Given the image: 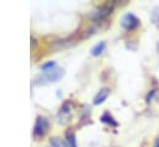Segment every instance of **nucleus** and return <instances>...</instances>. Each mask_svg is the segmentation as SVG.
<instances>
[{
    "label": "nucleus",
    "instance_id": "1a4fd4ad",
    "mask_svg": "<svg viewBox=\"0 0 159 147\" xmlns=\"http://www.w3.org/2000/svg\"><path fill=\"white\" fill-rule=\"evenodd\" d=\"M101 121L104 122V124H108V125H112V126H117L118 124L114 121V119L108 114V112H104L102 116H101Z\"/></svg>",
    "mask_w": 159,
    "mask_h": 147
},
{
    "label": "nucleus",
    "instance_id": "20e7f679",
    "mask_svg": "<svg viewBox=\"0 0 159 147\" xmlns=\"http://www.w3.org/2000/svg\"><path fill=\"white\" fill-rule=\"evenodd\" d=\"M70 116H71V105L68 103H63L62 106L58 110L57 120H58L60 124H65L70 120Z\"/></svg>",
    "mask_w": 159,
    "mask_h": 147
},
{
    "label": "nucleus",
    "instance_id": "f257e3e1",
    "mask_svg": "<svg viewBox=\"0 0 159 147\" xmlns=\"http://www.w3.org/2000/svg\"><path fill=\"white\" fill-rule=\"evenodd\" d=\"M48 128H50V121H48V119L45 117V116H37L36 117V121H35L34 131H32L34 138L35 140L42 138L47 133Z\"/></svg>",
    "mask_w": 159,
    "mask_h": 147
},
{
    "label": "nucleus",
    "instance_id": "6e6552de",
    "mask_svg": "<svg viewBox=\"0 0 159 147\" xmlns=\"http://www.w3.org/2000/svg\"><path fill=\"white\" fill-rule=\"evenodd\" d=\"M104 48H106V42H104V41H101V42H98L97 44H94V46L92 47L91 54H92L93 57H98V56H101V54L103 53Z\"/></svg>",
    "mask_w": 159,
    "mask_h": 147
},
{
    "label": "nucleus",
    "instance_id": "9d476101",
    "mask_svg": "<svg viewBox=\"0 0 159 147\" xmlns=\"http://www.w3.org/2000/svg\"><path fill=\"white\" fill-rule=\"evenodd\" d=\"M55 68H56V63H55L53 61L46 62V63H43V64L41 65V70H42V73L50 72V70H52V69H55Z\"/></svg>",
    "mask_w": 159,
    "mask_h": 147
},
{
    "label": "nucleus",
    "instance_id": "f03ea898",
    "mask_svg": "<svg viewBox=\"0 0 159 147\" xmlns=\"http://www.w3.org/2000/svg\"><path fill=\"white\" fill-rule=\"evenodd\" d=\"M65 74V70L62 68H55L50 72L42 73L40 77H37L36 79L39 80L37 83H55L57 80H60Z\"/></svg>",
    "mask_w": 159,
    "mask_h": 147
},
{
    "label": "nucleus",
    "instance_id": "ddd939ff",
    "mask_svg": "<svg viewBox=\"0 0 159 147\" xmlns=\"http://www.w3.org/2000/svg\"><path fill=\"white\" fill-rule=\"evenodd\" d=\"M154 147H159V136L157 137V140H155V142H154Z\"/></svg>",
    "mask_w": 159,
    "mask_h": 147
},
{
    "label": "nucleus",
    "instance_id": "39448f33",
    "mask_svg": "<svg viewBox=\"0 0 159 147\" xmlns=\"http://www.w3.org/2000/svg\"><path fill=\"white\" fill-rule=\"evenodd\" d=\"M112 10H113V6L112 5H108V4H106V5H102L96 12H94V15H93V17L96 19V20H103V19H106V17H108L111 14H112Z\"/></svg>",
    "mask_w": 159,
    "mask_h": 147
},
{
    "label": "nucleus",
    "instance_id": "f8f14e48",
    "mask_svg": "<svg viewBox=\"0 0 159 147\" xmlns=\"http://www.w3.org/2000/svg\"><path fill=\"white\" fill-rule=\"evenodd\" d=\"M47 147H61V141L57 137H52V138H50Z\"/></svg>",
    "mask_w": 159,
    "mask_h": 147
},
{
    "label": "nucleus",
    "instance_id": "0eeeda50",
    "mask_svg": "<svg viewBox=\"0 0 159 147\" xmlns=\"http://www.w3.org/2000/svg\"><path fill=\"white\" fill-rule=\"evenodd\" d=\"M63 146L65 147H77L76 145V136L73 132L68 131L65 136V140H63Z\"/></svg>",
    "mask_w": 159,
    "mask_h": 147
},
{
    "label": "nucleus",
    "instance_id": "4468645a",
    "mask_svg": "<svg viewBox=\"0 0 159 147\" xmlns=\"http://www.w3.org/2000/svg\"><path fill=\"white\" fill-rule=\"evenodd\" d=\"M158 51H159V43H158Z\"/></svg>",
    "mask_w": 159,
    "mask_h": 147
},
{
    "label": "nucleus",
    "instance_id": "7ed1b4c3",
    "mask_svg": "<svg viewBox=\"0 0 159 147\" xmlns=\"http://www.w3.org/2000/svg\"><path fill=\"white\" fill-rule=\"evenodd\" d=\"M120 25H122L123 28H125L128 31H132V30H135L139 26V20L133 14H125L120 19Z\"/></svg>",
    "mask_w": 159,
    "mask_h": 147
},
{
    "label": "nucleus",
    "instance_id": "9b49d317",
    "mask_svg": "<svg viewBox=\"0 0 159 147\" xmlns=\"http://www.w3.org/2000/svg\"><path fill=\"white\" fill-rule=\"evenodd\" d=\"M150 17H152V21H153L154 23L159 25V7H154V10L152 11Z\"/></svg>",
    "mask_w": 159,
    "mask_h": 147
},
{
    "label": "nucleus",
    "instance_id": "423d86ee",
    "mask_svg": "<svg viewBox=\"0 0 159 147\" xmlns=\"http://www.w3.org/2000/svg\"><path fill=\"white\" fill-rule=\"evenodd\" d=\"M108 95H109V89H108V88H102V89L94 95V98H93V104H94V105H101V104L108 98Z\"/></svg>",
    "mask_w": 159,
    "mask_h": 147
}]
</instances>
